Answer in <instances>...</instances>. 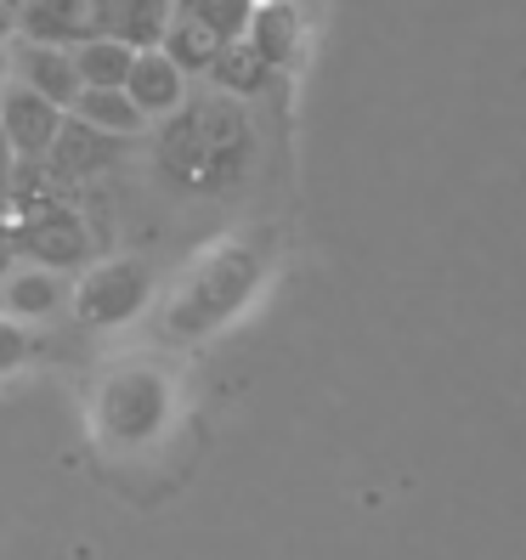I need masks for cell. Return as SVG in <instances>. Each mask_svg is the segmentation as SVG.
Returning a JSON list of instances; mask_svg holds the SVG:
<instances>
[{"mask_svg":"<svg viewBox=\"0 0 526 560\" xmlns=\"http://www.w3.org/2000/svg\"><path fill=\"white\" fill-rule=\"evenodd\" d=\"M255 171V119L238 96H187L153 137V176L176 199H226Z\"/></svg>","mask_w":526,"mask_h":560,"instance_id":"obj_1","label":"cell"},{"mask_svg":"<svg viewBox=\"0 0 526 560\" xmlns=\"http://www.w3.org/2000/svg\"><path fill=\"white\" fill-rule=\"evenodd\" d=\"M267 267H272V233H244V238L215 244L176 283L171 306H164V335L171 340L215 335L221 323H233L255 301V289L267 283Z\"/></svg>","mask_w":526,"mask_h":560,"instance_id":"obj_2","label":"cell"},{"mask_svg":"<svg viewBox=\"0 0 526 560\" xmlns=\"http://www.w3.org/2000/svg\"><path fill=\"white\" fill-rule=\"evenodd\" d=\"M176 413V390L148 362H125L96 390V431L114 447H148Z\"/></svg>","mask_w":526,"mask_h":560,"instance_id":"obj_3","label":"cell"},{"mask_svg":"<svg viewBox=\"0 0 526 560\" xmlns=\"http://www.w3.org/2000/svg\"><path fill=\"white\" fill-rule=\"evenodd\" d=\"M153 301V267L142 255H119V260H103L91 267L80 283H74V317L85 328H119L130 323L142 306Z\"/></svg>","mask_w":526,"mask_h":560,"instance_id":"obj_4","label":"cell"},{"mask_svg":"<svg viewBox=\"0 0 526 560\" xmlns=\"http://www.w3.org/2000/svg\"><path fill=\"white\" fill-rule=\"evenodd\" d=\"M7 244L35 260V267H51V272H74L91 260L96 238L74 205H57V210H40V215H23V221H7Z\"/></svg>","mask_w":526,"mask_h":560,"instance_id":"obj_5","label":"cell"},{"mask_svg":"<svg viewBox=\"0 0 526 560\" xmlns=\"http://www.w3.org/2000/svg\"><path fill=\"white\" fill-rule=\"evenodd\" d=\"M114 12H119V0H23L17 7V35L40 40V46L80 51L85 40L114 35Z\"/></svg>","mask_w":526,"mask_h":560,"instance_id":"obj_6","label":"cell"},{"mask_svg":"<svg viewBox=\"0 0 526 560\" xmlns=\"http://www.w3.org/2000/svg\"><path fill=\"white\" fill-rule=\"evenodd\" d=\"M62 119L69 114L57 103H46L40 91H28L23 80L0 91V125H7V142H12L17 159H46L62 137Z\"/></svg>","mask_w":526,"mask_h":560,"instance_id":"obj_7","label":"cell"},{"mask_svg":"<svg viewBox=\"0 0 526 560\" xmlns=\"http://www.w3.org/2000/svg\"><path fill=\"white\" fill-rule=\"evenodd\" d=\"M12 74L28 85V91H40L46 103H57L62 114H69L80 103V69H74V51H62V46H40V40H17L12 46Z\"/></svg>","mask_w":526,"mask_h":560,"instance_id":"obj_8","label":"cell"},{"mask_svg":"<svg viewBox=\"0 0 526 560\" xmlns=\"http://www.w3.org/2000/svg\"><path fill=\"white\" fill-rule=\"evenodd\" d=\"M125 142L130 137H114V130H96V125H85V119L69 114V119H62L57 148L46 153V164H51L62 182H85V176H103L108 164H119Z\"/></svg>","mask_w":526,"mask_h":560,"instance_id":"obj_9","label":"cell"},{"mask_svg":"<svg viewBox=\"0 0 526 560\" xmlns=\"http://www.w3.org/2000/svg\"><path fill=\"white\" fill-rule=\"evenodd\" d=\"M69 301H74V283H62V272L23 260V267H12L7 289H0V317L28 323V317H51V312H62Z\"/></svg>","mask_w":526,"mask_h":560,"instance_id":"obj_10","label":"cell"},{"mask_svg":"<svg viewBox=\"0 0 526 560\" xmlns=\"http://www.w3.org/2000/svg\"><path fill=\"white\" fill-rule=\"evenodd\" d=\"M125 96H130V103H137L148 119H171V114L187 103V74H182L159 46H153V51H137V69H130V80H125Z\"/></svg>","mask_w":526,"mask_h":560,"instance_id":"obj_11","label":"cell"},{"mask_svg":"<svg viewBox=\"0 0 526 560\" xmlns=\"http://www.w3.org/2000/svg\"><path fill=\"white\" fill-rule=\"evenodd\" d=\"M74 199V182H62L46 159H17V171L7 182V205H12V221L23 215H40V210H57Z\"/></svg>","mask_w":526,"mask_h":560,"instance_id":"obj_12","label":"cell"},{"mask_svg":"<svg viewBox=\"0 0 526 560\" xmlns=\"http://www.w3.org/2000/svg\"><path fill=\"white\" fill-rule=\"evenodd\" d=\"M159 51L171 57L182 74H210V69H215V57L226 51V40L215 35L210 23L176 12V18H171V28H164V46H159Z\"/></svg>","mask_w":526,"mask_h":560,"instance_id":"obj_13","label":"cell"},{"mask_svg":"<svg viewBox=\"0 0 526 560\" xmlns=\"http://www.w3.org/2000/svg\"><path fill=\"white\" fill-rule=\"evenodd\" d=\"M301 28L306 23H301V12H294V7H255L244 40L267 57L272 69H289V62L301 57Z\"/></svg>","mask_w":526,"mask_h":560,"instance_id":"obj_14","label":"cell"},{"mask_svg":"<svg viewBox=\"0 0 526 560\" xmlns=\"http://www.w3.org/2000/svg\"><path fill=\"white\" fill-rule=\"evenodd\" d=\"M74 69H80V80L96 85V91H125L130 69H137V46H125L119 35L85 40V46L74 51Z\"/></svg>","mask_w":526,"mask_h":560,"instance_id":"obj_15","label":"cell"},{"mask_svg":"<svg viewBox=\"0 0 526 560\" xmlns=\"http://www.w3.org/2000/svg\"><path fill=\"white\" fill-rule=\"evenodd\" d=\"M210 80H215V91H221V96H238V103H244V96H260V91H267L272 62L260 57L249 40H233V46H226V51L215 57Z\"/></svg>","mask_w":526,"mask_h":560,"instance_id":"obj_16","label":"cell"},{"mask_svg":"<svg viewBox=\"0 0 526 560\" xmlns=\"http://www.w3.org/2000/svg\"><path fill=\"white\" fill-rule=\"evenodd\" d=\"M176 18V0H119V12H114V35L125 46H137V51H153L164 46V28H171Z\"/></svg>","mask_w":526,"mask_h":560,"instance_id":"obj_17","label":"cell"},{"mask_svg":"<svg viewBox=\"0 0 526 560\" xmlns=\"http://www.w3.org/2000/svg\"><path fill=\"white\" fill-rule=\"evenodd\" d=\"M69 114L85 119V125H96V130H114V137H137V130L148 125V114L130 103L125 91H96V85L80 91V103H74Z\"/></svg>","mask_w":526,"mask_h":560,"instance_id":"obj_18","label":"cell"},{"mask_svg":"<svg viewBox=\"0 0 526 560\" xmlns=\"http://www.w3.org/2000/svg\"><path fill=\"white\" fill-rule=\"evenodd\" d=\"M176 12H187V18L210 23L215 35H221L226 46H233V40H244V35H249L255 0H176Z\"/></svg>","mask_w":526,"mask_h":560,"instance_id":"obj_19","label":"cell"},{"mask_svg":"<svg viewBox=\"0 0 526 560\" xmlns=\"http://www.w3.org/2000/svg\"><path fill=\"white\" fill-rule=\"evenodd\" d=\"M28 357H35V335H28L23 323H12V317H0V374H12V369H23Z\"/></svg>","mask_w":526,"mask_h":560,"instance_id":"obj_20","label":"cell"},{"mask_svg":"<svg viewBox=\"0 0 526 560\" xmlns=\"http://www.w3.org/2000/svg\"><path fill=\"white\" fill-rule=\"evenodd\" d=\"M12 171H17V153H12V142H7V125H0V187L12 182Z\"/></svg>","mask_w":526,"mask_h":560,"instance_id":"obj_21","label":"cell"},{"mask_svg":"<svg viewBox=\"0 0 526 560\" xmlns=\"http://www.w3.org/2000/svg\"><path fill=\"white\" fill-rule=\"evenodd\" d=\"M12 267H17V249L7 244V226H0V289H7V278H12Z\"/></svg>","mask_w":526,"mask_h":560,"instance_id":"obj_22","label":"cell"},{"mask_svg":"<svg viewBox=\"0 0 526 560\" xmlns=\"http://www.w3.org/2000/svg\"><path fill=\"white\" fill-rule=\"evenodd\" d=\"M7 74H12V46H7V35H0V91H7Z\"/></svg>","mask_w":526,"mask_h":560,"instance_id":"obj_23","label":"cell"},{"mask_svg":"<svg viewBox=\"0 0 526 560\" xmlns=\"http://www.w3.org/2000/svg\"><path fill=\"white\" fill-rule=\"evenodd\" d=\"M12 221V205H7V187H0V226H7Z\"/></svg>","mask_w":526,"mask_h":560,"instance_id":"obj_24","label":"cell"},{"mask_svg":"<svg viewBox=\"0 0 526 560\" xmlns=\"http://www.w3.org/2000/svg\"><path fill=\"white\" fill-rule=\"evenodd\" d=\"M255 7H294V0H255Z\"/></svg>","mask_w":526,"mask_h":560,"instance_id":"obj_25","label":"cell"}]
</instances>
